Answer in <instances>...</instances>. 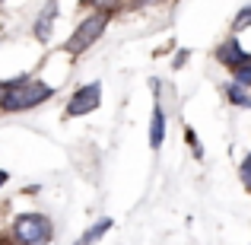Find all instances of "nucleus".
<instances>
[{
    "mask_svg": "<svg viewBox=\"0 0 251 245\" xmlns=\"http://www.w3.org/2000/svg\"><path fill=\"white\" fill-rule=\"evenodd\" d=\"M251 26V6H245V10H239V16L232 19V32H242Z\"/></svg>",
    "mask_w": 251,
    "mask_h": 245,
    "instance_id": "9b49d317",
    "label": "nucleus"
},
{
    "mask_svg": "<svg viewBox=\"0 0 251 245\" xmlns=\"http://www.w3.org/2000/svg\"><path fill=\"white\" fill-rule=\"evenodd\" d=\"M162 140H166V111H162V105L156 102L153 105V118H150V147L159 150Z\"/></svg>",
    "mask_w": 251,
    "mask_h": 245,
    "instance_id": "423d86ee",
    "label": "nucleus"
},
{
    "mask_svg": "<svg viewBox=\"0 0 251 245\" xmlns=\"http://www.w3.org/2000/svg\"><path fill=\"white\" fill-rule=\"evenodd\" d=\"M6 182V172H0V185H3Z\"/></svg>",
    "mask_w": 251,
    "mask_h": 245,
    "instance_id": "ddd939ff",
    "label": "nucleus"
},
{
    "mask_svg": "<svg viewBox=\"0 0 251 245\" xmlns=\"http://www.w3.org/2000/svg\"><path fill=\"white\" fill-rule=\"evenodd\" d=\"M232 83H235V86H251V61L232 70Z\"/></svg>",
    "mask_w": 251,
    "mask_h": 245,
    "instance_id": "9d476101",
    "label": "nucleus"
},
{
    "mask_svg": "<svg viewBox=\"0 0 251 245\" xmlns=\"http://www.w3.org/2000/svg\"><path fill=\"white\" fill-rule=\"evenodd\" d=\"M51 86L35 80V77H16V80L3 83V92H0V109L3 111H25L42 105L45 99H51Z\"/></svg>",
    "mask_w": 251,
    "mask_h": 245,
    "instance_id": "f257e3e1",
    "label": "nucleus"
},
{
    "mask_svg": "<svg viewBox=\"0 0 251 245\" xmlns=\"http://www.w3.org/2000/svg\"><path fill=\"white\" fill-rule=\"evenodd\" d=\"M226 99H229L232 105H239V109H251L248 92L242 89V86H235V83H229V86H226Z\"/></svg>",
    "mask_w": 251,
    "mask_h": 245,
    "instance_id": "1a4fd4ad",
    "label": "nucleus"
},
{
    "mask_svg": "<svg viewBox=\"0 0 251 245\" xmlns=\"http://www.w3.org/2000/svg\"><path fill=\"white\" fill-rule=\"evenodd\" d=\"M216 57H220L223 64H226L229 70H235V67H242V64H248L251 57L242 51V45L235 42V38H229V42H223L220 48H216Z\"/></svg>",
    "mask_w": 251,
    "mask_h": 245,
    "instance_id": "39448f33",
    "label": "nucleus"
},
{
    "mask_svg": "<svg viewBox=\"0 0 251 245\" xmlns=\"http://www.w3.org/2000/svg\"><path fill=\"white\" fill-rule=\"evenodd\" d=\"M54 226L45 214H19L13 220V242L16 245H48Z\"/></svg>",
    "mask_w": 251,
    "mask_h": 245,
    "instance_id": "f03ea898",
    "label": "nucleus"
},
{
    "mask_svg": "<svg viewBox=\"0 0 251 245\" xmlns=\"http://www.w3.org/2000/svg\"><path fill=\"white\" fill-rule=\"evenodd\" d=\"M105 26H108V16H105V13H92V16H86L83 23L74 29V35H70L67 51H70V54H83V51H89L92 45L99 42V35L105 32Z\"/></svg>",
    "mask_w": 251,
    "mask_h": 245,
    "instance_id": "7ed1b4c3",
    "label": "nucleus"
},
{
    "mask_svg": "<svg viewBox=\"0 0 251 245\" xmlns=\"http://www.w3.org/2000/svg\"><path fill=\"white\" fill-rule=\"evenodd\" d=\"M102 102V83H86L70 96L67 102V118H76V115H89V111L99 109Z\"/></svg>",
    "mask_w": 251,
    "mask_h": 245,
    "instance_id": "20e7f679",
    "label": "nucleus"
},
{
    "mask_svg": "<svg viewBox=\"0 0 251 245\" xmlns=\"http://www.w3.org/2000/svg\"><path fill=\"white\" fill-rule=\"evenodd\" d=\"M0 245H10V242H6V239H3V236H0Z\"/></svg>",
    "mask_w": 251,
    "mask_h": 245,
    "instance_id": "4468645a",
    "label": "nucleus"
},
{
    "mask_svg": "<svg viewBox=\"0 0 251 245\" xmlns=\"http://www.w3.org/2000/svg\"><path fill=\"white\" fill-rule=\"evenodd\" d=\"M108 229H111V220H108V217H105V220H96V223H92V229H86V236H83L76 245H92V242H99L105 233H108Z\"/></svg>",
    "mask_w": 251,
    "mask_h": 245,
    "instance_id": "6e6552de",
    "label": "nucleus"
},
{
    "mask_svg": "<svg viewBox=\"0 0 251 245\" xmlns=\"http://www.w3.org/2000/svg\"><path fill=\"white\" fill-rule=\"evenodd\" d=\"M57 19V3H45L42 6V13H38V19H35V38H48L51 35V23Z\"/></svg>",
    "mask_w": 251,
    "mask_h": 245,
    "instance_id": "0eeeda50",
    "label": "nucleus"
},
{
    "mask_svg": "<svg viewBox=\"0 0 251 245\" xmlns=\"http://www.w3.org/2000/svg\"><path fill=\"white\" fill-rule=\"evenodd\" d=\"M242 185H245V191H248V194H251V153L245 156V160H242Z\"/></svg>",
    "mask_w": 251,
    "mask_h": 245,
    "instance_id": "f8f14e48",
    "label": "nucleus"
}]
</instances>
